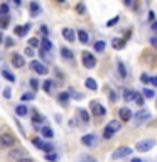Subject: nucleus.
<instances>
[{
  "instance_id": "nucleus-38",
  "label": "nucleus",
  "mask_w": 157,
  "mask_h": 162,
  "mask_svg": "<svg viewBox=\"0 0 157 162\" xmlns=\"http://www.w3.org/2000/svg\"><path fill=\"white\" fill-rule=\"evenodd\" d=\"M46 159H48V160L56 162V160H58V155H56V154H52V152H51V154H46Z\"/></svg>"
},
{
  "instance_id": "nucleus-13",
  "label": "nucleus",
  "mask_w": 157,
  "mask_h": 162,
  "mask_svg": "<svg viewBox=\"0 0 157 162\" xmlns=\"http://www.w3.org/2000/svg\"><path fill=\"white\" fill-rule=\"evenodd\" d=\"M106 128H110L112 132H118V130L122 128V122L120 120H112V122H108V125H106Z\"/></svg>"
},
{
  "instance_id": "nucleus-48",
  "label": "nucleus",
  "mask_w": 157,
  "mask_h": 162,
  "mask_svg": "<svg viewBox=\"0 0 157 162\" xmlns=\"http://www.w3.org/2000/svg\"><path fill=\"white\" fill-rule=\"evenodd\" d=\"M17 162H34L32 159H27V157H24V159H20V160H17Z\"/></svg>"
},
{
  "instance_id": "nucleus-50",
  "label": "nucleus",
  "mask_w": 157,
  "mask_h": 162,
  "mask_svg": "<svg viewBox=\"0 0 157 162\" xmlns=\"http://www.w3.org/2000/svg\"><path fill=\"white\" fill-rule=\"evenodd\" d=\"M149 20H154V12H149Z\"/></svg>"
},
{
  "instance_id": "nucleus-46",
  "label": "nucleus",
  "mask_w": 157,
  "mask_h": 162,
  "mask_svg": "<svg viewBox=\"0 0 157 162\" xmlns=\"http://www.w3.org/2000/svg\"><path fill=\"white\" fill-rule=\"evenodd\" d=\"M5 41H7V42H5V46H7V47H10L12 44H14V41H12L10 37H9V39H5Z\"/></svg>"
},
{
  "instance_id": "nucleus-3",
  "label": "nucleus",
  "mask_w": 157,
  "mask_h": 162,
  "mask_svg": "<svg viewBox=\"0 0 157 162\" xmlns=\"http://www.w3.org/2000/svg\"><path fill=\"white\" fill-rule=\"evenodd\" d=\"M154 145H155V140H154V139H145V140H140L139 144L135 145V150L147 152V150H150V149H154Z\"/></svg>"
},
{
  "instance_id": "nucleus-15",
  "label": "nucleus",
  "mask_w": 157,
  "mask_h": 162,
  "mask_svg": "<svg viewBox=\"0 0 157 162\" xmlns=\"http://www.w3.org/2000/svg\"><path fill=\"white\" fill-rule=\"evenodd\" d=\"M15 113H17L19 117H26L27 113H29V108H27L26 105H19V106L15 108Z\"/></svg>"
},
{
  "instance_id": "nucleus-35",
  "label": "nucleus",
  "mask_w": 157,
  "mask_h": 162,
  "mask_svg": "<svg viewBox=\"0 0 157 162\" xmlns=\"http://www.w3.org/2000/svg\"><path fill=\"white\" fill-rule=\"evenodd\" d=\"M70 95H68V93H61V95H59V101H61V103H68V101H70Z\"/></svg>"
},
{
  "instance_id": "nucleus-33",
  "label": "nucleus",
  "mask_w": 157,
  "mask_h": 162,
  "mask_svg": "<svg viewBox=\"0 0 157 162\" xmlns=\"http://www.w3.org/2000/svg\"><path fill=\"white\" fill-rule=\"evenodd\" d=\"M39 39H37V37H30V39H29V47H32V49H34V47H37V46H39Z\"/></svg>"
},
{
  "instance_id": "nucleus-30",
  "label": "nucleus",
  "mask_w": 157,
  "mask_h": 162,
  "mask_svg": "<svg viewBox=\"0 0 157 162\" xmlns=\"http://www.w3.org/2000/svg\"><path fill=\"white\" fill-rule=\"evenodd\" d=\"M123 46H125L123 39H113V47H115V49H122Z\"/></svg>"
},
{
  "instance_id": "nucleus-45",
  "label": "nucleus",
  "mask_w": 157,
  "mask_h": 162,
  "mask_svg": "<svg viewBox=\"0 0 157 162\" xmlns=\"http://www.w3.org/2000/svg\"><path fill=\"white\" fill-rule=\"evenodd\" d=\"M150 83H152L154 86H157V76H152V78H150Z\"/></svg>"
},
{
  "instance_id": "nucleus-31",
  "label": "nucleus",
  "mask_w": 157,
  "mask_h": 162,
  "mask_svg": "<svg viewBox=\"0 0 157 162\" xmlns=\"http://www.w3.org/2000/svg\"><path fill=\"white\" fill-rule=\"evenodd\" d=\"M9 22H10V19H9V17H0V27H2V29L9 27Z\"/></svg>"
},
{
  "instance_id": "nucleus-20",
  "label": "nucleus",
  "mask_w": 157,
  "mask_h": 162,
  "mask_svg": "<svg viewBox=\"0 0 157 162\" xmlns=\"http://www.w3.org/2000/svg\"><path fill=\"white\" fill-rule=\"evenodd\" d=\"M84 85H86L88 90H96V88H98V83H96L93 78H88L86 81H84Z\"/></svg>"
},
{
  "instance_id": "nucleus-47",
  "label": "nucleus",
  "mask_w": 157,
  "mask_h": 162,
  "mask_svg": "<svg viewBox=\"0 0 157 162\" xmlns=\"http://www.w3.org/2000/svg\"><path fill=\"white\" fill-rule=\"evenodd\" d=\"M150 42H152L154 47H157V37H152V39H150Z\"/></svg>"
},
{
  "instance_id": "nucleus-25",
  "label": "nucleus",
  "mask_w": 157,
  "mask_h": 162,
  "mask_svg": "<svg viewBox=\"0 0 157 162\" xmlns=\"http://www.w3.org/2000/svg\"><path fill=\"white\" fill-rule=\"evenodd\" d=\"M2 76H4L5 79H9V81H12V83H14V81H15V76L12 74V73H9L7 69H4V71H2Z\"/></svg>"
},
{
  "instance_id": "nucleus-24",
  "label": "nucleus",
  "mask_w": 157,
  "mask_h": 162,
  "mask_svg": "<svg viewBox=\"0 0 157 162\" xmlns=\"http://www.w3.org/2000/svg\"><path fill=\"white\" fill-rule=\"evenodd\" d=\"M0 17H9V5L7 4L0 5Z\"/></svg>"
},
{
  "instance_id": "nucleus-14",
  "label": "nucleus",
  "mask_w": 157,
  "mask_h": 162,
  "mask_svg": "<svg viewBox=\"0 0 157 162\" xmlns=\"http://www.w3.org/2000/svg\"><path fill=\"white\" fill-rule=\"evenodd\" d=\"M29 31H30V25H29V24H27V25H19V27H15V34H17V36H26Z\"/></svg>"
},
{
  "instance_id": "nucleus-39",
  "label": "nucleus",
  "mask_w": 157,
  "mask_h": 162,
  "mask_svg": "<svg viewBox=\"0 0 157 162\" xmlns=\"http://www.w3.org/2000/svg\"><path fill=\"white\" fill-rule=\"evenodd\" d=\"M24 54H27V58H32V56H34V49H32V47H26Z\"/></svg>"
},
{
  "instance_id": "nucleus-41",
  "label": "nucleus",
  "mask_w": 157,
  "mask_h": 162,
  "mask_svg": "<svg viewBox=\"0 0 157 162\" xmlns=\"http://www.w3.org/2000/svg\"><path fill=\"white\" fill-rule=\"evenodd\" d=\"M51 85H52V81H51V79H48V81L44 83V90L48 91V93H49V91H51Z\"/></svg>"
},
{
  "instance_id": "nucleus-6",
  "label": "nucleus",
  "mask_w": 157,
  "mask_h": 162,
  "mask_svg": "<svg viewBox=\"0 0 157 162\" xmlns=\"http://www.w3.org/2000/svg\"><path fill=\"white\" fill-rule=\"evenodd\" d=\"M132 117L135 118V123H137V125H140V123H144V122H149L150 113L147 112L145 108H142V110H139V112H137L135 115H132Z\"/></svg>"
},
{
  "instance_id": "nucleus-28",
  "label": "nucleus",
  "mask_w": 157,
  "mask_h": 162,
  "mask_svg": "<svg viewBox=\"0 0 157 162\" xmlns=\"http://www.w3.org/2000/svg\"><path fill=\"white\" fill-rule=\"evenodd\" d=\"M103 49H105V42H103V41H96L95 42V51L96 52H102Z\"/></svg>"
},
{
  "instance_id": "nucleus-49",
  "label": "nucleus",
  "mask_w": 157,
  "mask_h": 162,
  "mask_svg": "<svg viewBox=\"0 0 157 162\" xmlns=\"http://www.w3.org/2000/svg\"><path fill=\"white\" fill-rule=\"evenodd\" d=\"M32 118H34V122H36V123H37V122H39V115H37V113H36V115H34V117H32Z\"/></svg>"
},
{
  "instance_id": "nucleus-12",
  "label": "nucleus",
  "mask_w": 157,
  "mask_h": 162,
  "mask_svg": "<svg viewBox=\"0 0 157 162\" xmlns=\"http://www.w3.org/2000/svg\"><path fill=\"white\" fill-rule=\"evenodd\" d=\"M81 142H83L84 145H90V147H95L96 145V137L93 135V133H88V135H84L83 139H81Z\"/></svg>"
},
{
  "instance_id": "nucleus-10",
  "label": "nucleus",
  "mask_w": 157,
  "mask_h": 162,
  "mask_svg": "<svg viewBox=\"0 0 157 162\" xmlns=\"http://www.w3.org/2000/svg\"><path fill=\"white\" fill-rule=\"evenodd\" d=\"M62 37H64L66 41H70V42H74V41H76V34H74V31L70 29V27L62 29Z\"/></svg>"
},
{
  "instance_id": "nucleus-27",
  "label": "nucleus",
  "mask_w": 157,
  "mask_h": 162,
  "mask_svg": "<svg viewBox=\"0 0 157 162\" xmlns=\"http://www.w3.org/2000/svg\"><path fill=\"white\" fill-rule=\"evenodd\" d=\"M80 162H96V159H95V157H91V155L83 154V155L80 157Z\"/></svg>"
},
{
  "instance_id": "nucleus-40",
  "label": "nucleus",
  "mask_w": 157,
  "mask_h": 162,
  "mask_svg": "<svg viewBox=\"0 0 157 162\" xmlns=\"http://www.w3.org/2000/svg\"><path fill=\"white\" fill-rule=\"evenodd\" d=\"M76 10L80 12V14H84V12H86V7H84L83 4H78V5H76Z\"/></svg>"
},
{
  "instance_id": "nucleus-43",
  "label": "nucleus",
  "mask_w": 157,
  "mask_h": 162,
  "mask_svg": "<svg viewBox=\"0 0 157 162\" xmlns=\"http://www.w3.org/2000/svg\"><path fill=\"white\" fill-rule=\"evenodd\" d=\"M30 86H32V90H37V88H39V83H37V79H30Z\"/></svg>"
},
{
  "instance_id": "nucleus-34",
  "label": "nucleus",
  "mask_w": 157,
  "mask_h": 162,
  "mask_svg": "<svg viewBox=\"0 0 157 162\" xmlns=\"http://www.w3.org/2000/svg\"><path fill=\"white\" fill-rule=\"evenodd\" d=\"M34 98H36L34 93H24L22 95V101H30V100H34Z\"/></svg>"
},
{
  "instance_id": "nucleus-32",
  "label": "nucleus",
  "mask_w": 157,
  "mask_h": 162,
  "mask_svg": "<svg viewBox=\"0 0 157 162\" xmlns=\"http://www.w3.org/2000/svg\"><path fill=\"white\" fill-rule=\"evenodd\" d=\"M144 96H145V98H154V96H155V93H154V90H149V88H144Z\"/></svg>"
},
{
  "instance_id": "nucleus-7",
  "label": "nucleus",
  "mask_w": 157,
  "mask_h": 162,
  "mask_svg": "<svg viewBox=\"0 0 157 162\" xmlns=\"http://www.w3.org/2000/svg\"><path fill=\"white\" fill-rule=\"evenodd\" d=\"M90 108H91V112L95 117H103L106 112L105 108H103V105L98 103V101H91V103H90Z\"/></svg>"
},
{
  "instance_id": "nucleus-17",
  "label": "nucleus",
  "mask_w": 157,
  "mask_h": 162,
  "mask_svg": "<svg viewBox=\"0 0 157 162\" xmlns=\"http://www.w3.org/2000/svg\"><path fill=\"white\" fill-rule=\"evenodd\" d=\"M41 47H42L44 52H48V51L52 49V44H51V41H49V39H46V37H44V39L41 41Z\"/></svg>"
},
{
  "instance_id": "nucleus-22",
  "label": "nucleus",
  "mask_w": 157,
  "mask_h": 162,
  "mask_svg": "<svg viewBox=\"0 0 157 162\" xmlns=\"http://www.w3.org/2000/svg\"><path fill=\"white\" fill-rule=\"evenodd\" d=\"M61 54H62V58H64V59H73V56H74L73 51L68 49V47H62V49H61Z\"/></svg>"
},
{
  "instance_id": "nucleus-53",
  "label": "nucleus",
  "mask_w": 157,
  "mask_h": 162,
  "mask_svg": "<svg viewBox=\"0 0 157 162\" xmlns=\"http://www.w3.org/2000/svg\"><path fill=\"white\" fill-rule=\"evenodd\" d=\"M4 42V36H2V34H0V44Z\"/></svg>"
},
{
  "instance_id": "nucleus-51",
  "label": "nucleus",
  "mask_w": 157,
  "mask_h": 162,
  "mask_svg": "<svg viewBox=\"0 0 157 162\" xmlns=\"http://www.w3.org/2000/svg\"><path fill=\"white\" fill-rule=\"evenodd\" d=\"M152 29L157 31V22H152Z\"/></svg>"
},
{
  "instance_id": "nucleus-44",
  "label": "nucleus",
  "mask_w": 157,
  "mask_h": 162,
  "mask_svg": "<svg viewBox=\"0 0 157 162\" xmlns=\"http://www.w3.org/2000/svg\"><path fill=\"white\" fill-rule=\"evenodd\" d=\"M117 22H118V17H115V19H112L110 22H106V25H108V27H112V25H115Z\"/></svg>"
},
{
  "instance_id": "nucleus-16",
  "label": "nucleus",
  "mask_w": 157,
  "mask_h": 162,
  "mask_svg": "<svg viewBox=\"0 0 157 162\" xmlns=\"http://www.w3.org/2000/svg\"><path fill=\"white\" fill-rule=\"evenodd\" d=\"M78 39L81 41L83 44H86V42H90V36H88V32L86 31H78Z\"/></svg>"
},
{
  "instance_id": "nucleus-2",
  "label": "nucleus",
  "mask_w": 157,
  "mask_h": 162,
  "mask_svg": "<svg viewBox=\"0 0 157 162\" xmlns=\"http://www.w3.org/2000/svg\"><path fill=\"white\" fill-rule=\"evenodd\" d=\"M0 145L5 149H10L15 145V137L12 135V133H2L0 135Z\"/></svg>"
},
{
  "instance_id": "nucleus-8",
  "label": "nucleus",
  "mask_w": 157,
  "mask_h": 162,
  "mask_svg": "<svg viewBox=\"0 0 157 162\" xmlns=\"http://www.w3.org/2000/svg\"><path fill=\"white\" fill-rule=\"evenodd\" d=\"M30 68H32L36 73H39V74H48V73H49V69L46 68L42 63H39V61H32V63H30Z\"/></svg>"
},
{
  "instance_id": "nucleus-1",
  "label": "nucleus",
  "mask_w": 157,
  "mask_h": 162,
  "mask_svg": "<svg viewBox=\"0 0 157 162\" xmlns=\"http://www.w3.org/2000/svg\"><path fill=\"white\" fill-rule=\"evenodd\" d=\"M132 150L134 149H130V147H118V149H115L113 150V154H112V159L113 160H118V159H123V157H128V155L132 154Z\"/></svg>"
},
{
  "instance_id": "nucleus-11",
  "label": "nucleus",
  "mask_w": 157,
  "mask_h": 162,
  "mask_svg": "<svg viewBox=\"0 0 157 162\" xmlns=\"http://www.w3.org/2000/svg\"><path fill=\"white\" fill-rule=\"evenodd\" d=\"M12 64H14V68H24L26 59L22 58L20 54H14V56H12Z\"/></svg>"
},
{
  "instance_id": "nucleus-37",
  "label": "nucleus",
  "mask_w": 157,
  "mask_h": 162,
  "mask_svg": "<svg viewBox=\"0 0 157 162\" xmlns=\"http://www.w3.org/2000/svg\"><path fill=\"white\" fill-rule=\"evenodd\" d=\"M140 81H142L144 85L150 83V78H149V74H145V73H142V74H140Z\"/></svg>"
},
{
  "instance_id": "nucleus-29",
  "label": "nucleus",
  "mask_w": 157,
  "mask_h": 162,
  "mask_svg": "<svg viewBox=\"0 0 157 162\" xmlns=\"http://www.w3.org/2000/svg\"><path fill=\"white\" fill-rule=\"evenodd\" d=\"M118 74H120L122 78H127V69H125V66L122 64V63H118Z\"/></svg>"
},
{
  "instance_id": "nucleus-9",
  "label": "nucleus",
  "mask_w": 157,
  "mask_h": 162,
  "mask_svg": "<svg viewBox=\"0 0 157 162\" xmlns=\"http://www.w3.org/2000/svg\"><path fill=\"white\" fill-rule=\"evenodd\" d=\"M118 115H120V122L123 123V122H130L132 120V112L130 110H128V108H120V110H118Z\"/></svg>"
},
{
  "instance_id": "nucleus-52",
  "label": "nucleus",
  "mask_w": 157,
  "mask_h": 162,
  "mask_svg": "<svg viewBox=\"0 0 157 162\" xmlns=\"http://www.w3.org/2000/svg\"><path fill=\"white\" fill-rule=\"evenodd\" d=\"M132 162H144L142 159H132Z\"/></svg>"
},
{
  "instance_id": "nucleus-42",
  "label": "nucleus",
  "mask_w": 157,
  "mask_h": 162,
  "mask_svg": "<svg viewBox=\"0 0 157 162\" xmlns=\"http://www.w3.org/2000/svg\"><path fill=\"white\" fill-rule=\"evenodd\" d=\"M4 96L5 98H10L12 96V90H10V88H5V90H4Z\"/></svg>"
},
{
  "instance_id": "nucleus-4",
  "label": "nucleus",
  "mask_w": 157,
  "mask_h": 162,
  "mask_svg": "<svg viewBox=\"0 0 157 162\" xmlns=\"http://www.w3.org/2000/svg\"><path fill=\"white\" fill-rule=\"evenodd\" d=\"M83 64H84V68H88V69H93L96 66V58L93 56L91 52H88V51H84L83 52Z\"/></svg>"
},
{
  "instance_id": "nucleus-5",
  "label": "nucleus",
  "mask_w": 157,
  "mask_h": 162,
  "mask_svg": "<svg viewBox=\"0 0 157 162\" xmlns=\"http://www.w3.org/2000/svg\"><path fill=\"white\" fill-rule=\"evenodd\" d=\"M32 144L36 145L37 149H41V150H44L46 154H51L52 150H54V147H52L51 144H48V142H44L42 139H34L32 140Z\"/></svg>"
},
{
  "instance_id": "nucleus-26",
  "label": "nucleus",
  "mask_w": 157,
  "mask_h": 162,
  "mask_svg": "<svg viewBox=\"0 0 157 162\" xmlns=\"http://www.w3.org/2000/svg\"><path fill=\"white\" fill-rule=\"evenodd\" d=\"M80 117H81V120H83L84 123L90 122V115H88V112H86V110H83V108L80 110Z\"/></svg>"
},
{
  "instance_id": "nucleus-23",
  "label": "nucleus",
  "mask_w": 157,
  "mask_h": 162,
  "mask_svg": "<svg viewBox=\"0 0 157 162\" xmlns=\"http://www.w3.org/2000/svg\"><path fill=\"white\" fill-rule=\"evenodd\" d=\"M30 12H32V17H36V15H39V12H41V9H39V5L36 4V2H32V4H30Z\"/></svg>"
},
{
  "instance_id": "nucleus-19",
  "label": "nucleus",
  "mask_w": 157,
  "mask_h": 162,
  "mask_svg": "<svg viewBox=\"0 0 157 162\" xmlns=\"http://www.w3.org/2000/svg\"><path fill=\"white\" fill-rule=\"evenodd\" d=\"M22 155H24V150H22V149H17L15 152L10 154V159H14V162H17V160H20V159H24Z\"/></svg>"
},
{
  "instance_id": "nucleus-21",
  "label": "nucleus",
  "mask_w": 157,
  "mask_h": 162,
  "mask_svg": "<svg viewBox=\"0 0 157 162\" xmlns=\"http://www.w3.org/2000/svg\"><path fill=\"white\" fill-rule=\"evenodd\" d=\"M123 100H127V101L135 100V91H132V90H123Z\"/></svg>"
},
{
  "instance_id": "nucleus-18",
  "label": "nucleus",
  "mask_w": 157,
  "mask_h": 162,
  "mask_svg": "<svg viewBox=\"0 0 157 162\" xmlns=\"http://www.w3.org/2000/svg\"><path fill=\"white\" fill-rule=\"evenodd\" d=\"M41 135H44L46 139H52L54 137V132H52L49 127H42V128H41Z\"/></svg>"
},
{
  "instance_id": "nucleus-36",
  "label": "nucleus",
  "mask_w": 157,
  "mask_h": 162,
  "mask_svg": "<svg viewBox=\"0 0 157 162\" xmlns=\"http://www.w3.org/2000/svg\"><path fill=\"white\" fill-rule=\"evenodd\" d=\"M135 101H137L139 106H144V98H142V95H139L137 91H135Z\"/></svg>"
}]
</instances>
